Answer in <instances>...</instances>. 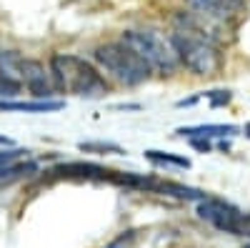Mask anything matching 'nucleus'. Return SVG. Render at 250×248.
Listing matches in <instances>:
<instances>
[{
	"instance_id": "obj_1",
	"label": "nucleus",
	"mask_w": 250,
	"mask_h": 248,
	"mask_svg": "<svg viewBox=\"0 0 250 248\" xmlns=\"http://www.w3.org/2000/svg\"><path fill=\"white\" fill-rule=\"evenodd\" d=\"M170 40L175 45L178 60L195 75H213L220 70L223 60H220L218 43L195 23L190 13L175 15V28Z\"/></svg>"
},
{
	"instance_id": "obj_2",
	"label": "nucleus",
	"mask_w": 250,
	"mask_h": 248,
	"mask_svg": "<svg viewBox=\"0 0 250 248\" xmlns=\"http://www.w3.org/2000/svg\"><path fill=\"white\" fill-rule=\"evenodd\" d=\"M50 75L55 88H60L62 93H73L80 98H103L108 93V83L98 73V68L78 55H68V53L53 55Z\"/></svg>"
},
{
	"instance_id": "obj_3",
	"label": "nucleus",
	"mask_w": 250,
	"mask_h": 248,
	"mask_svg": "<svg viewBox=\"0 0 250 248\" xmlns=\"http://www.w3.org/2000/svg\"><path fill=\"white\" fill-rule=\"evenodd\" d=\"M95 63L105 70L113 80H118L120 86H140V83H145L150 78L153 68L145 63V60L130 50L128 45L123 43H108V45H100L95 50Z\"/></svg>"
},
{
	"instance_id": "obj_4",
	"label": "nucleus",
	"mask_w": 250,
	"mask_h": 248,
	"mask_svg": "<svg viewBox=\"0 0 250 248\" xmlns=\"http://www.w3.org/2000/svg\"><path fill=\"white\" fill-rule=\"evenodd\" d=\"M123 43L130 50H135L153 70H160L163 75L175 73V68L180 66L173 40L158 30H125Z\"/></svg>"
},
{
	"instance_id": "obj_5",
	"label": "nucleus",
	"mask_w": 250,
	"mask_h": 248,
	"mask_svg": "<svg viewBox=\"0 0 250 248\" xmlns=\"http://www.w3.org/2000/svg\"><path fill=\"white\" fill-rule=\"evenodd\" d=\"M0 68L8 75H13L15 80L23 83L33 95L43 98V100L55 93L53 75H50V70H45V66L40 63V60L23 58L15 50H0Z\"/></svg>"
},
{
	"instance_id": "obj_6",
	"label": "nucleus",
	"mask_w": 250,
	"mask_h": 248,
	"mask_svg": "<svg viewBox=\"0 0 250 248\" xmlns=\"http://www.w3.org/2000/svg\"><path fill=\"white\" fill-rule=\"evenodd\" d=\"M243 211H238L233 203L228 201H220V198H208L203 196L198 201V216L203 221H208L210 225H215L218 231L223 233H233L235 231V223H238V216Z\"/></svg>"
},
{
	"instance_id": "obj_7",
	"label": "nucleus",
	"mask_w": 250,
	"mask_h": 248,
	"mask_svg": "<svg viewBox=\"0 0 250 248\" xmlns=\"http://www.w3.org/2000/svg\"><path fill=\"white\" fill-rule=\"evenodd\" d=\"M53 178H78V180H110L115 183L118 171H108L95 163H62L50 171Z\"/></svg>"
},
{
	"instance_id": "obj_8",
	"label": "nucleus",
	"mask_w": 250,
	"mask_h": 248,
	"mask_svg": "<svg viewBox=\"0 0 250 248\" xmlns=\"http://www.w3.org/2000/svg\"><path fill=\"white\" fill-rule=\"evenodd\" d=\"M62 103L58 100H0V111L10 113V111H20V113H53L60 111Z\"/></svg>"
},
{
	"instance_id": "obj_9",
	"label": "nucleus",
	"mask_w": 250,
	"mask_h": 248,
	"mask_svg": "<svg viewBox=\"0 0 250 248\" xmlns=\"http://www.w3.org/2000/svg\"><path fill=\"white\" fill-rule=\"evenodd\" d=\"M178 133L185 135V138H203V140H210V138L235 135L238 128H235V126H195V128H178Z\"/></svg>"
},
{
	"instance_id": "obj_10",
	"label": "nucleus",
	"mask_w": 250,
	"mask_h": 248,
	"mask_svg": "<svg viewBox=\"0 0 250 248\" xmlns=\"http://www.w3.org/2000/svg\"><path fill=\"white\" fill-rule=\"evenodd\" d=\"M145 158L155 165H175V168H190V160L175 156V153H163V151H145Z\"/></svg>"
},
{
	"instance_id": "obj_11",
	"label": "nucleus",
	"mask_w": 250,
	"mask_h": 248,
	"mask_svg": "<svg viewBox=\"0 0 250 248\" xmlns=\"http://www.w3.org/2000/svg\"><path fill=\"white\" fill-rule=\"evenodd\" d=\"M35 168H38L35 163H10V165H5V168H0V185L13 183V180L23 178L28 173H35Z\"/></svg>"
},
{
	"instance_id": "obj_12",
	"label": "nucleus",
	"mask_w": 250,
	"mask_h": 248,
	"mask_svg": "<svg viewBox=\"0 0 250 248\" xmlns=\"http://www.w3.org/2000/svg\"><path fill=\"white\" fill-rule=\"evenodd\" d=\"M20 88H23V83L15 80L13 75H8L3 68H0V95L3 98H10V95H18Z\"/></svg>"
},
{
	"instance_id": "obj_13",
	"label": "nucleus",
	"mask_w": 250,
	"mask_h": 248,
	"mask_svg": "<svg viewBox=\"0 0 250 248\" xmlns=\"http://www.w3.org/2000/svg\"><path fill=\"white\" fill-rule=\"evenodd\" d=\"M28 151H23V148H13V146H8V151H0V168H5V165H10V163H15L18 158H23Z\"/></svg>"
},
{
	"instance_id": "obj_14",
	"label": "nucleus",
	"mask_w": 250,
	"mask_h": 248,
	"mask_svg": "<svg viewBox=\"0 0 250 248\" xmlns=\"http://www.w3.org/2000/svg\"><path fill=\"white\" fill-rule=\"evenodd\" d=\"M135 236H138L135 231H125V233H120L115 241H110L105 248H130V246H133V241H135Z\"/></svg>"
},
{
	"instance_id": "obj_15",
	"label": "nucleus",
	"mask_w": 250,
	"mask_h": 248,
	"mask_svg": "<svg viewBox=\"0 0 250 248\" xmlns=\"http://www.w3.org/2000/svg\"><path fill=\"white\" fill-rule=\"evenodd\" d=\"M80 151H100V153L113 151V153H123V148L110 146V143H80Z\"/></svg>"
},
{
	"instance_id": "obj_16",
	"label": "nucleus",
	"mask_w": 250,
	"mask_h": 248,
	"mask_svg": "<svg viewBox=\"0 0 250 248\" xmlns=\"http://www.w3.org/2000/svg\"><path fill=\"white\" fill-rule=\"evenodd\" d=\"M233 236H245V238H250V213H240V216H238V223H235Z\"/></svg>"
},
{
	"instance_id": "obj_17",
	"label": "nucleus",
	"mask_w": 250,
	"mask_h": 248,
	"mask_svg": "<svg viewBox=\"0 0 250 248\" xmlns=\"http://www.w3.org/2000/svg\"><path fill=\"white\" fill-rule=\"evenodd\" d=\"M208 95H210L213 106H223V103L230 100V93H228V90H213V93H208Z\"/></svg>"
},
{
	"instance_id": "obj_18",
	"label": "nucleus",
	"mask_w": 250,
	"mask_h": 248,
	"mask_svg": "<svg viewBox=\"0 0 250 248\" xmlns=\"http://www.w3.org/2000/svg\"><path fill=\"white\" fill-rule=\"evenodd\" d=\"M0 146H13V140L5 138V135H0Z\"/></svg>"
},
{
	"instance_id": "obj_19",
	"label": "nucleus",
	"mask_w": 250,
	"mask_h": 248,
	"mask_svg": "<svg viewBox=\"0 0 250 248\" xmlns=\"http://www.w3.org/2000/svg\"><path fill=\"white\" fill-rule=\"evenodd\" d=\"M245 135L250 138V123H248V126H245Z\"/></svg>"
},
{
	"instance_id": "obj_20",
	"label": "nucleus",
	"mask_w": 250,
	"mask_h": 248,
	"mask_svg": "<svg viewBox=\"0 0 250 248\" xmlns=\"http://www.w3.org/2000/svg\"><path fill=\"white\" fill-rule=\"evenodd\" d=\"M245 248H250V243H248V246H245Z\"/></svg>"
}]
</instances>
